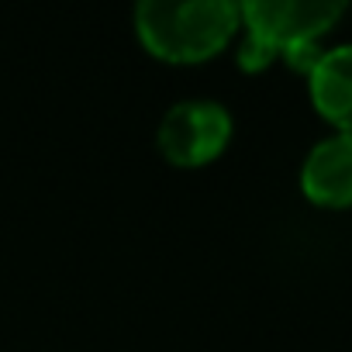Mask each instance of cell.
<instances>
[{"mask_svg":"<svg viewBox=\"0 0 352 352\" xmlns=\"http://www.w3.org/2000/svg\"><path fill=\"white\" fill-rule=\"evenodd\" d=\"M232 135V114L225 104L211 97H187L176 100L159 121V148L173 162H204L225 148Z\"/></svg>","mask_w":352,"mask_h":352,"instance_id":"cell-3","label":"cell"},{"mask_svg":"<svg viewBox=\"0 0 352 352\" xmlns=\"http://www.w3.org/2000/svg\"><path fill=\"white\" fill-rule=\"evenodd\" d=\"M345 11L338 0H245L239 18L245 21L242 66L256 69L276 52H287L294 66L311 69L321 49L314 45Z\"/></svg>","mask_w":352,"mask_h":352,"instance_id":"cell-1","label":"cell"},{"mask_svg":"<svg viewBox=\"0 0 352 352\" xmlns=\"http://www.w3.org/2000/svg\"><path fill=\"white\" fill-rule=\"evenodd\" d=\"M311 73V97L318 111L342 131H352V42L321 49Z\"/></svg>","mask_w":352,"mask_h":352,"instance_id":"cell-5","label":"cell"},{"mask_svg":"<svg viewBox=\"0 0 352 352\" xmlns=\"http://www.w3.org/2000/svg\"><path fill=\"white\" fill-rule=\"evenodd\" d=\"M239 21L232 0H142L135 8L142 42L162 59H204L232 38Z\"/></svg>","mask_w":352,"mask_h":352,"instance_id":"cell-2","label":"cell"},{"mask_svg":"<svg viewBox=\"0 0 352 352\" xmlns=\"http://www.w3.org/2000/svg\"><path fill=\"white\" fill-rule=\"evenodd\" d=\"M300 187L318 204H352V131L328 135L304 155Z\"/></svg>","mask_w":352,"mask_h":352,"instance_id":"cell-4","label":"cell"}]
</instances>
